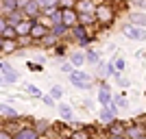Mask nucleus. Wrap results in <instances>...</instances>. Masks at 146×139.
Masks as SVG:
<instances>
[{"label":"nucleus","instance_id":"obj_1","mask_svg":"<svg viewBox=\"0 0 146 139\" xmlns=\"http://www.w3.org/2000/svg\"><path fill=\"white\" fill-rule=\"evenodd\" d=\"M70 83H72L74 87H79V89H87L92 85V76L85 70H72V72H70Z\"/></svg>","mask_w":146,"mask_h":139},{"label":"nucleus","instance_id":"obj_2","mask_svg":"<svg viewBox=\"0 0 146 139\" xmlns=\"http://www.w3.org/2000/svg\"><path fill=\"white\" fill-rule=\"evenodd\" d=\"M116 113H118V107L113 102H109L107 107L100 109V122H103V124H111V122L116 120Z\"/></svg>","mask_w":146,"mask_h":139},{"label":"nucleus","instance_id":"obj_3","mask_svg":"<svg viewBox=\"0 0 146 139\" xmlns=\"http://www.w3.org/2000/svg\"><path fill=\"white\" fill-rule=\"evenodd\" d=\"M124 35L129 39H133V42H142L144 39V28H140L135 24H129V26H124Z\"/></svg>","mask_w":146,"mask_h":139},{"label":"nucleus","instance_id":"obj_4","mask_svg":"<svg viewBox=\"0 0 146 139\" xmlns=\"http://www.w3.org/2000/svg\"><path fill=\"white\" fill-rule=\"evenodd\" d=\"M24 18H26V15L22 13V9H13V11H9V15H7L5 22H7V26H13V28H15Z\"/></svg>","mask_w":146,"mask_h":139},{"label":"nucleus","instance_id":"obj_5","mask_svg":"<svg viewBox=\"0 0 146 139\" xmlns=\"http://www.w3.org/2000/svg\"><path fill=\"white\" fill-rule=\"evenodd\" d=\"M61 24L63 26H74L76 24V13L72 9H61Z\"/></svg>","mask_w":146,"mask_h":139},{"label":"nucleus","instance_id":"obj_6","mask_svg":"<svg viewBox=\"0 0 146 139\" xmlns=\"http://www.w3.org/2000/svg\"><path fill=\"white\" fill-rule=\"evenodd\" d=\"M0 74H2V78H5V83H15V80L20 78V74L15 72V70H13L11 65H2Z\"/></svg>","mask_w":146,"mask_h":139},{"label":"nucleus","instance_id":"obj_7","mask_svg":"<svg viewBox=\"0 0 146 139\" xmlns=\"http://www.w3.org/2000/svg\"><path fill=\"white\" fill-rule=\"evenodd\" d=\"M33 39H42L44 35H48V28L44 24H37V22H33V26H31V33H29Z\"/></svg>","mask_w":146,"mask_h":139},{"label":"nucleus","instance_id":"obj_8","mask_svg":"<svg viewBox=\"0 0 146 139\" xmlns=\"http://www.w3.org/2000/svg\"><path fill=\"white\" fill-rule=\"evenodd\" d=\"M35 18H29V20H22L18 26H15V35H29L31 33V26H33Z\"/></svg>","mask_w":146,"mask_h":139},{"label":"nucleus","instance_id":"obj_9","mask_svg":"<svg viewBox=\"0 0 146 139\" xmlns=\"http://www.w3.org/2000/svg\"><path fill=\"white\" fill-rule=\"evenodd\" d=\"M98 102L103 104V107H107V104L111 102V89H109V85H103V87H100V91H98Z\"/></svg>","mask_w":146,"mask_h":139},{"label":"nucleus","instance_id":"obj_10","mask_svg":"<svg viewBox=\"0 0 146 139\" xmlns=\"http://www.w3.org/2000/svg\"><path fill=\"white\" fill-rule=\"evenodd\" d=\"M22 9H24V11H22V13H24L26 18H31V15L35 18L37 13H39V7H37V2H35V0H29V2H26V5L22 7Z\"/></svg>","mask_w":146,"mask_h":139},{"label":"nucleus","instance_id":"obj_11","mask_svg":"<svg viewBox=\"0 0 146 139\" xmlns=\"http://www.w3.org/2000/svg\"><path fill=\"white\" fill-rule=\"evenodd\" d=\"M11 139H39V135L33 130V128H22L20 133H15V137Z\"/></svg>","mask_w":146,"mask_h":139},{"label":"nucleus","instance_id":"obj_12","mask_svg":"<svg viewBox=\"0 0 146 139\" xmlns=\"http://www.w3.org/2000/svg\"><path fill=\"white\" fill-rule=\"evenodd\" d=\"M96 15H98V20H100V22H109V20L113 18V13H111L109 7H100V9L96 11Z\"/></svg>","mask_w":146,"mask_h":139},{"label":"nucleus","instance_id":"obj_13","mask_svg":"<svg viewBox=\"0 0 146 139\" xmlns=\"http://www.w3.org/2000/svg\"><path fill=\"white\" fill-rule=\"evenodd\" d=\"M59 115L66 122H72V117H74L72 115V107H70V104H59Z\"/></svg>","mask_w":146,"mask_h":139},{"label":"nucleus","instance_id":"obj_14","mask_svg":"<svg viewBox=\"0 0 146 139\" xmlns=\"http://www.w3.org/2000/svg\"><path fill=\"white\" fill-rule=\"evenodd\" d=\"M35 2H37V7H39V11H42V9L50 11V9H55V7H57L59 0H35Z\"/></svg>","mask_w":146,"mask_h":139},{"label":"nucleus","instance_id":"obj_15","mask_svg":"<svg viewBox=\"0 0 146 139\" xmlns=\"http://www.w3.org/2000/svg\"><path fill=\"white\" fill-rule=\"evenodd\" d=\"M0 115H5V117H18V111L9 107V104H0Z\"/></svg>","mask_w":146,"mask_h":139},{"label":"nucleus","instance_id":"obj_16","mask_svg":"<svg viewBox=\"0 0 146 139\" xmlns=\"http://www.w3.org/2000/svg\"><path fill=\"white\" fill-rule=\"evenodd\" d=\"M70 63H72V65H76V67H81L83 63H85V55H83V52H72Z\"/></svg>","mask_w":146,"mask_h":139},{"label":"nucleus","instance_id":"obj_17","mask_svg":"<svg viewBox=\"0 0 146 139\" xmlns=\"http://www.w3.org/2000/svg\"><path fill=\"white\" fill-rule=\"evenodd\" d=\"M70 28H72V35L76 37V39H83V37L87 35V33H85V26H83V24H74V26H70Z\"/></svg>","mask_w":146,"mask_h":139},{"label":"nucleus","instance_id":"obj_18","mask_svg":"<svg viewBox=\"0 0 146 139\" xmlns=\"http://www.w3.org/2000/svg\"><path fill=\"white\" fill-rule=\"evenodd\" d=\"M111 65H113V76H120V72L124 70V59H122V57H118Z\"/></svg>","mask_w":146,"mask_h":139},{"label":"nucleus","instance_id":"obj_19","mask_svg":"<svg viewBox=\"0 0 146 139\" xmlns=\"http://www.w3.org/2000/svg\"><path fill=\"white\" fill-rule=\"evenodd\" d=\"M127 135H129L131 139H137V137H142V135H144V126H140V128H137V126H131V128L127 130Z\"/></svg>","mask_w":146,"mask_h":139},{"label":"nucleus","instance_id":"obj_20","mask_svg":"<svg viewBox=\"0 0 146 139\" xmlns=\"http://www.w3.org/2000/svg\"><path fill=\"white\" fill-rule=\"evenodd\" d=\"M100 76H103V78L113 76V65H111V63H103V65H100Z\"/></svg>","mask_w":146,"mask_h":139},{"label":"nucleus","instance_id":"obj_21","mask_svg":"<svg viewBox=\"0 0 146 139\" xmlns=\"http://www.w3.org/2000/svg\"><path fill=\"white\" fill-rule=\"evenodd\" d=\"M76 20H79L83 26H85V24H92V22H94V13H81V15H76Z\"/></svg>","mask_w":146,"mask_h":139},{"label":"nucleus","instance_id":"obj_22","mask_svg":"<svg viewBox=\"0 0 146 139\" xmlns=\"http://www.w3.org/2000/svg\"><path fill=\"white\" fill-rule=\"evenodd\" d=\"M79 9H81V13H92V11H94V5H92L90 0H81Z\"/></svg>","mask_w":146,"mask_h":139},{"label":"nucleus","instance_id":"obj_23","mask_svg":"<svg viewBox=\"0 0 146 139\" xmlns=\"http://www.w3.org/2000/svg\"><path fill=\"white\" fill-rule=\"evenodd\" d=\"M26 94L33 98H42V91H39V87L37 85H26Z\"/></svg>","mask_w":146,"mask_h":139},{"label":"nucleus","instance_id":"obj_24","mask_svg":"<svg viewBox=\"0 0 146 139\" xmlns=\"http://www.w3.org/2000/svg\"><path fill=\"white\" fill-rule=\"evenodd\" d=\"M0 35L5 37V39H15V28H13V26H5V30H2V33H0Z\"/></svg>","mask_w":146,"mask_h":139},{"label":"nucleus","instance_id":"obj_25","mask_svg":"<svg viewBox=\"0 0 146 139\" xmlns=\"http://www.w3.org/2000/svg\"><path fill=\"white\" fill-rule=\"evenodd\" d=\"M83 55H85V61H90V63H98V61H100L98 52H94V50H87V52H83Z\"/></svg>","mask_w":146,"mask_h":139},{"label":"nucleus","instance_id":"obj_26","mask_svg":"<svg viewBox=\"0 0 146 139\" xmlns=\"http://www.w3.org/2000/svg\"><path fill=\"white\" fill-rule=\"evenodd\" d=\"M50 98H52V100H59L61 96H63V89H61L59 85H55V87H52V89H50V94H48Z\"/></svg>","mask_w":146,"mask_h":139},{"label":"nucleus","instance_id":"obj_27","mask_svg":"<svg viewBox=\"0 0 146 139\" xmlns=\"http://www.w3.org/2000/svg\"><path fill=\"white\" fill-rule=\"evenodd\" d=\"M109 133L111 135H124V128H122V124H113V122H111L109 124Z\"/></svg>","mask_w":146,"mask_h":139},{"label":"nucleus","instance_id":"obj_28","mask_svg":"<svg viewBox=\"0 0 146 139\" xmlns=\"http://www.w3.org/2000/svg\"><path fill=\"white\" fill-rule=\"evenodd\" d=\"M133 24L135 26H140V28H144V13H135V15H133Z\"/></svg>","mask_w":146,"mask_h":139},{"label":"nucleus","instance_id":"obj_29","mask_svg":"<svg viewBox=\"0 0 146 139\" xmlns=\"http://www.w3.org/2000/svg\"><path fill=\"white\" fill-rule=\"evenodd\" d=\"M2 5H5V11H13V9H18V2L15 0H2Z\"/></svg>","mask_w":146,"mask_h":139},{"label":"nucleus","instance_id":"obj_30","mask_svg":"<svg viewBox=\"0 0 146 139\" xmlns=\"http://www.w3.org/2000/svg\"><path fill=\"white\" fill-rule=\"evenodd\" d=\"M111 102L116 104V107H118V104H120V107H127V98H124V96H116V98H111Z\"/></svg>","mask_w":146,"mask_h":139},{"label":"nucleus","instance_id":"obj_31","mask_svg":"<svg viewBox=\"0 0 146 139\" xmlns=\"http://www.w3.org/2000/svg\"><path fill=\"white\" fill-rule=\"evenodd\" d=\"M66 28H68V26H63V24H55V28H52V35H61V33H66Z\"/></svg>","mask_w":146,"mask_h":139},{"label":"nucleus","instance_id":"obj_32","mask_svg":"<svg viewBox=\"0 0 146 139\" xmlns=\"http://www.w3.org/2000/svg\"><path fill=\"white\" fill-rule=\"evenodd\" d=\"M42 102L46 104V107H55V100H52L50 96H44V94H42Z\"/></svg>","mask_w":146,"mask_h":139},{"label":"nucleus","instance_id":"obj_33","mask_svg":"<svg viewBox=\"0 0 146 139\" xmlns=\"http://www.w3.org/2000/svg\"><path fill=\"white\" fill-rule=\"evenodd\" d=\"M72 70H74V65H72V63H70V61L61 65V72H66V74H70V72H72Z\"/></svg>","mask_w":146,"mask_h":139},{"label":"nucleus","instance_id":"obj_34","mask_svg":"<svg viewBox=\"0 0 146 139\" xmlns=\"http://www.w3.org/2000/svg\"><path fill=\"white\" fill-rule=\"evenodd\" d=\"M52 24H61V11H52Z\"/></svg>","mask_w":146,"mask_h":139},{"label":"nucleus","instance_id":"obj_35","mask_svg":"<svg viewBox=\"0 0 146 139\" xmlns=\"http://www.w3.org/2000/svg\"><path fill=\"white\" fill-rule=\"evenodd\" d=\"M29 70H31V72H42L39 63H35V65H33V63H29Z\"/></svg>","mask_w":146,"mask_h":139},{"label":"nucleus","instance_id":"obj_36","mask_svg":"<svg viewBox=\"0 0 146 139\" xmlns=\"http://www.w3.org/2000/svg\"><path fill=\"white\" fill-rule=\"evenodd\" d=\"M133 5H135V7H137V9L142 11V9H144V0H133Z\"/></svg>","mask_w":146,"mask_h":139},{"label":"nucleus","instance_id":"obj_37","mask_svg":"<svg viewBox=\"0 0 146 139\" xmlns=\"http://www.w3.org/2000/svg\"><path fill=\"white\" fill-rule=\"evenodd\" d=\"M15 2H18V9H22V7H24L26 2H29V0H15Z\"/></svg>","mask_w":146,"mask_h":139},{"label":"nucleus","instance_id":"obj_38","mask_svg":"<svg viewBox=\"0 0 146 139\" xmlns=\"http://www.w3.org/2000/svg\"><path fill=\"white\" fill-rule=\"evenodd\" d=\"M0 139H11V137H9V135H7L5 130H0Z\"/></svg>","mask_w":146,"mask_h":139},{"label":"nucleus","instance_id":"obj_39","mask_svg":"<svg viewBox=\"0 0 146 139\" xmlns=\"http://www.w3.org/2000/svg\"><path fill=\"white\" fill-rule=\"evenodd\" d=\"M111 139H127L124 135H111Z\"/></svg>","mask_w":146,"mask_h":139},{"label":"nucleus","instance_id":"obj_40","mask_svg":"<svg viewBox=\"0 0 146 139\" xmlns=\"http://www.w3.org/2000/svg\"><path fill=\"white\" fill-rule=\"evenodd\" d=\"M2 43H5V37L0 35V50H2Z\"/></svg>","mask_w":146,"mask_h":139},{"label":"nucleus","instance_id":"obj_41","mask_svg":"<svg viewBox=\"0 0 146 139\" xmlns=\"http://www.w3.org/2000/svg\"><path fill=\"white\" fill-rule=\"evenodd\" d=\"M0 83H5V78H2V74H0Z\"/></svg>","mask_w":146,"mask_h":139},{"label":"nucleus","instance_id":"obj_42","mask_svg":"<svg viewBox=\"0 0 146 139\" xmlns=\"http://www.w3.org/2000/svg\"><path fill=\"white\" fill-rule=\"evenodd\" d=\"M2 65H5V63H0V70H2Z\"/></svg>","mask_w":146,"mask_h":139},{"label":"nucleus","instance_id":"obj_43","mask_svg":"<svg viewBox=\"0 0 146 139\" xmlns=\"http://www.w3.org/2000/svg\"><path fill=\"white\" fill-rule=\"evenodd\" d=\"M137 139H144V135H142V137H137Z\"/></svg>","mask_w":146,"mask_h":139}]
</instances>
